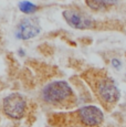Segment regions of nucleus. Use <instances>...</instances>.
<instances>
[{
    "instance_id": "1",
    "label": "nucleus",
    "mask_w": 126,
    "mask_h": 127,
    "mask_svg": "<svg viewBox=\"0 0 126 127\" xmlns=\"http://www.w3.org/2000/svg\"><path fill=\"white\" fill-rule=\"evenodd\" d=\"M72 90L66 82L63 81H55L50 83L49 85L43 89L42 91V97L45 102L48 103H62L65 99L69 98L71 96Z\"/></svg>"
},
{
    "instance_id": "2",
    "label": "nucleus",
    "mask_w": 126,
    "mask_h": 127,
    "mask_svg": "<svg viewBox=\"0 0 126 127\" xmlns=\"http://www.w3.org/2000/svg\"><path fill=\"white\" fill-rule=\"evenodd\" d=\"M3 111L9 117L13 119H20L25 116L26 101L20 94L13 93L3 99Z\"/></svg>"
},
{
    "instance_id": "3",
    "label": "nucleus",
    "mask_w": 126,
    "mask_h": 127,
    "mask_svg": "<svg viewBox=\"0 0 126 127\" xmlns=\"http://www.w3.org/2000/svg\"><path fill=\"white\" fill-rule=\"evenodd\" d=\"M96 92L100 98L106 104H114L120 98V91L110 77H103L97 82Z\"/></svg>"
},
{
    "instance_id": "4",
    "label": "nucleus",
    "mask_w": 126,
    "mask_h": 127,
    "mask_svg": "<svg viewBox=\"0 0 126 127\" xmlns=\"http://www.w3.org/2000/svg\"><path fill=\"white\" fill-rule=\"evenodd\" d=\"M77 116H79L81 123H83L85 126L89 127L100 125L104 119L103 112L98 107L93 106V105H89V106H84L80 108L77 111Z\"/></svg>"
},
{
    "instance_id": "5",
    "label": "nucleus",
    "mask_w": 126,
    "mask_h": 127,
    "mask_svg": "<svg viewBox=\"0 0 126 127\" xmlns=\"http://www.w3.org/2000/svg\"><path fill=\"white\" fill-rule=\"evenodd\" d=\"M63 17H64L65 21L69 23V26H71L74 29L84 30V29L92 28L94 24L93 19L81 11L65 10L63 12Z\"/></svg>"
},
{
    "instance_id": "6",
    "label": "nucleus",
    "mask_w": 126,
    "mask_h": 127,
    "mask_svg": "<svg viewBox=\"0 0 126 127\" xmlns=\"http://www.w3.org/2000/svg\"><path fill=\"white\" fill-rule=\"evenodd\" d=\"M40 33V24L39 21L34 18H27L22 20L18 27L17 38L28 40L37 36Z\"/></svg>"
},
{
    "instance_id": "7",
    "label": "nucleus",
    "mask_w": 126,
    "mask_h": 127,
    "mask_svg": "<svg viewBox=\"0 0 126 127\" xmlns=\"http://www.w3.org/2000/svg\"><path fill=\"white\" fill-rule=\"evenodd\" d=\"M19 9H20L21 12L23 13H27V14H30V13H33V12L37 11V6L33 3H31L30 1H21L19 3Z\"/></svg>"
},
{
    "instance_id": "8",
    "label": "nucleus",
    "mask_w": 126,
    "mask_h": 127,
    "mask_svg": "<svg viewBox=\"0 0 126 127\" xmlns=\"http://www.w3.org/2000/svg\"><path fill=\"white\" fill-rule=\"evenodd\" d=\"M88 6L93 10H101L105 6V3L103 2V0H85Z\"/></svg>"
},
{
    "instance_id": "9",
    "label": "nucleus",
    "mask_w": 126,
    "mask_h": 127,
    "mask_svg": "<svg viewBox=\"0 0 126 127\" xmlns=\"http://www.w3.org/2000/svg\"><path fill=\"white\" fill-rule=\"evenodd\" d=\"M112 64H113L114 67L120 69V67H121V61L117 60V59H113V60H112Z\"/></svg>"
}]
</instances>
